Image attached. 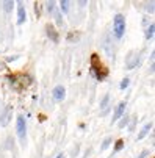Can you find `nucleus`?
<instances>
[{"instance_id":"obj_15","label":"nucleus","mask_w":155,"mask_h":158,"mask_svg":"<svg viewBox=\"0 0 155 158\" xmlns=\"http://www.w3.org/2000/svg\"><path fill=\"white\" fill-rule=\"evenodd\" d=\"M122 149H124V139H118V141H116V144H115V153L121 152Z\"/></svg>"},{"instance_id":"obj_23","label":"nucleus","mask_w":155,"mask_h":158,"mask_svg":"<svg viewBox=\"0 0 155 158\" xmlns=\"http://www.w3.org/2000/svg\"><path fill=\"white\" fill-rule=\"evenodd\" d=\"M146 155H149V150H144V152H143V153L140 155V158H144Z\"/></svg>"},{"instance_id":"obj_13","label":"nucleus","mask_w":155,"mask_h":158,"mask_svg":"<svg viewBox=\"0 0 155 158\" xmlns=\"http://www.w3.org/2000/svg\"><path fill=\"white\" fill-rule=\"evenodd\" d=\"M153 28H155L153 24H150V25L147 27V30H146V39H147V41L153 38Z\"/></svg>"},{"instance_id":"obj_2","label":"nucleus","mask_w":155,"mask_h":158,"mask_svg":"<svg viewBox=\"0 0 155 158\" xmlns=\"http://www.w3.org/2000/svg\"><path fill=\"white\" fill-rule=\"evenodd\" d=\"M11 86H14L16 89H20V88H27L30 83H31V78L28 75H10L8 77Z\"/></svg>"},{"instance_id":"obj_18","label":"nucleus","mask_w":155,"mask_h":158,"mask_svg":"<svg viewBox=\"0 0 155 158\" xmlns=\"http://www.w3.org/2000/svg\"><path fill=\"white\" fill-rule=\"evenodd\" d=\"M41 6H42V5H41L39 2H36V3H35V13H36V17H39V16H41Z\"/></svg>"},{"instance_id":"obj_5","label":"nucleus","mask_w":155,"mask_h":158,"mask_svg":"<svg viewBox=\"0 0 155 158\" xmlns=\"http://www.w3.org/2000/svg\"><path fill=\"white\" fill-rule=\"evenodd\" d=\"M52 96H53V99H55L57 102H61V100L66 97V89H64V86H61V85L55 86L53 91H52Z\"/></svg>"},{"instance_id":"obj_16","label":"nucleus","mask_w":155,"mask_h":158,"mask_svg":"<svg viewBox=\"0 0 155 158\" xmlns=\"http://www.w3.org/2000/svg\"><path fill=\"white\" fill-rule=\"evenodd\" d=\"M13 6H14V2H3V10L6 11V13H11L13 11Z\"/></svg>"},{"instance_id":"obj_24","label":"nucleus","mask_w":155,"mask_h":158,"mask_svg":"<svg viewBox=\"0 0 155 158\" xmlns=\"http://www.w3.org/2000/svg\"><path fill=\"white\" fill-rule=\"evenodd\" d=\"M147 10H149L150 13H153V3H150V6H147Z\"/></svg>"},{"instance_id":"obj_9","label":"nucleus","mask_w":155,"mask_h":158,"mask_svg":"<svg viewBox=\"0 0 155 158\" xmlns=\"http://www.w3.org/2000/svg\"><path fill=\"white\" fill-rule=\"evenodd\" d=\"M125 106H127V103H125V102H121V103L118 105V108H116V111H115V116H113L111 122H116L118 119H121V118H122L124 111H125Z\"/></svg>"},{"instance_id":"obj_4","label":"nucleus","mask_w":155,"mask_h":158,"mask_svg":"<svg viewBox=\"0 0 155 158\" xmlns=\"http://www.w3.org/2000/svg\"><path fill=\"white\" fill-rule=\"evenodd\" d=\"M140 64V53H135V52H130L125 58V66L127 69H133Z\"/></svg>"},{"instance_id":"obj_19","label":"nucleus","mask_w":155,"mask_h":158,"mask_svg":"<svg viewBox=\"0 0 155 158\" xmlns=\"http://www.w3.org/2000/svg\"><path fill=\"white\" fill-rule=\"evenodd\" d=\"M128 83H130V80H128V78H124V80L121 81V85H119V88H121V89H125V88L128 86Z\"/></svg>"},{"instance_id":"obj_21","label":"nucleus","mask_w":155,"mask_h":158,"mask_svg":"<svg viewBox=\"0 0 155 158\" xmlns=\"http://www.w3.org/2000/svg\"><path fill=\"white\" fill-rule=\"evenodd\" d=\"M110 143H111V138H107V139L103 141V144H102V147H100V149H102V150H105V149L110 146Z\"/></svg>"},{"instance_id":"obj_25","label":"nucleus","mask_w":155,"mask_h":158,"mask_svg":"<svg viewBox=\"0 0 155 158\" xmlns=\"http://www.w3.org/2000/svg\"><path fill=\"white\" fill-rule=\"evenodd\" d=\"M57 158H64V155H63V153H60V155H57Z\"/></svg>"},{"instance_id":"obj_14","label":"nucleus","mask_w":155,"mask_h":158,"mask_svg":"<svg viewBox=\"0 0 155 158\" xmlns=\"http://www.w3.org/2000/svg\"><path fill=\"white\" fill-rule=\"evenodd\" d=\"M69 5H71V2H68V0H61V2H60V8H61L64 13L69 11Z\"/></svg>"},{"instance_id":"obj_3","label":"nucleus","mask_w":155,"mask_h":158,"mask_svg":"<svg viewBox=\"0 0 155 158\" xmlns=\"http://www.w3.org/2000/svg\"><path fill=\"white\" fill-rule=\"evenodd\" d=\"M16 130H17V135L20 139L25 138V133H27V125H25V118L24 116H17V121H16Z\"/></svg>"},{"instance_id":"obj_17","label":"nucleus","mask_w":155,"mask_h":158,"mask_svg":"<svg viewBox=\"0 0 155 158\" xmlns=\"http://www.w3.org/2000/svg\"><path fill=\"white\" fill-rule=\"evenodd\" d=\"M46 6H47V11L49 13H53L55 11V2H47Z\"/></svg>"},{"instance_id":"obj_11","label":"nucleus","mask_w":155,"mask_h":158,"mask_svg":"<svg viewBox=\"0 0 155 158\" xmlns=\"http://www.w3.org/2000/svg\"><path fill=\"white\" fill-rule=\"evenodd\" d=\"M150 128H152V122H149V124H146L144 127H143V130L140 131V135H138V139H143L144 136H146V135L150 131Z\"/></svg>"},{"instance_id":"obj_7","label":"nucleus","mask_w":155,"mask_h":158,"mask_svg":"<svg viewBox=\"0 0 155 158\" xmlns=\"http://www.w3.org/2000/svg\"><path fill=\"white\" fill-rule=\"evenodd\" d=\"M25 20H27L25 8H24V5H22V3H19V6H17V24H19V25H22Z\"/></svg>"},{"instance_id":"obj_8","label":"nucleus","mask_w":155,"mask_h":158,"mask_svg":"<svg viewBox=\"0 0 155 158\" xmlns=\"http://www.w3.org/2000/svg\"><path fill=\"white\" fill-rule=\"evenodd\" d=\"M11 113H13V108L11 106H6L5 108V111H3V114H2V118H0V125H8V122H10V119H11Z\"/></svg>"},{"instance_id":"obj_22","label":"nucleus","mask_w":155,"mask_h":158,"mask_svg":"<svg viewBox=\"0 0 155 158\" xmlns=\"http://www.w3.org/2000/svg\"><path fill=\"white\" fill-rule=\"evenodd\" d=\"M127 124H128V119H127V118H125V119H122V121H121V122H119V127H121V128H124V127H125V125H127Z\"/></svg>"},{"instance_id":"obj_12","label":"nucleus","mask_w":155,"mask_h":158,"mask_svg":"<svg viewBox=\"0 0 155 158\" xmlns=\"http://www.w3.org/2000/svg\"><path fill=\"white\" fill-rule=\"evenodd\" d=\"M100 66V61H99V55L97 53H93L91 55V71H94L96 67Z\"/></svg>"},{"instance_id":"obj_20","label":"nucleus","mask_w":155,"mask_h":158,"mask_svg":"<svg viewBox=\"0 0 155 158\" xmlns=\"http://www.w3.org/2000/svg\"><path fill=\"white\" fill-rule=\"evenodd\" d=\"M108 100H110V96L107 94V96L102 99V102H100V106H102V108H105V106H107V103H108Z\"/></svg>"},{"instance_id":"obj_6","label":"nucleus","mask_w":155,"mask_h":158,"mask_svg":"<svg viewBox=\"0 0 155 158\" xmlns=\"http://www.w3.org/2000/svg\"><path fill=\"white\" fill-rule=\"evenodd\" d=\"M93 74H94V77L97 78V80H103V78H107L108 77V69H107V67L105 66H99V67H96V69L94 71H91Z\"/></svg>"},{"instance_id":"obj_1","label":"nucleus","mask_w":155,"mask_h":158,"mask_svg":"<svg viewBox=\"0 0 155 158\" xmlns=\"http://www.w3.org/2000/svg\"><path fill=\"white\" fill-rule=\"evenodd\" d=\"M124 31H125V17L122 14H116L113 22V33L116 39H121L124 36Z\"/></svg>"},{"instance_id":"obj_10","label":"nucleus","mask_w":155,"mask_h":158,"mask_svg":"<svg viewBox=\"0 0 155 158\" xmlns=\"http://www.w3.org/2000/svg\"><path fill=\"white\" fill-rule=\"evenodd\" d=\"M46 30H47V36H49L53 42H58V31L55 30V27H53V25H47Z\"/></svg>"}]
</instances>
